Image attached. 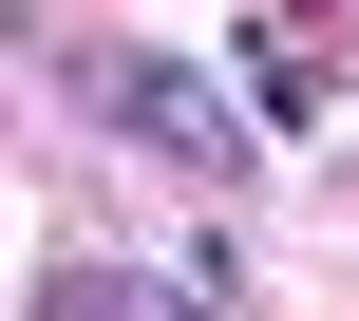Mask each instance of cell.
Returning <instances> with one entry per match:
<instances>
[{
  "mask_svg": "<svg viewBox=\"0 0 359 321\" xmlns=\"http://www.w3.org/2000/svg\"><path fill=\"white\" fill-rule=\"evenodd\" d=\"M57 76H76V95H95L114 132H151L170 170H265V132H246V114H227V95L189 76V57H133V38H76Z\"/></svg>",
  "mask_w": 359,
  "mask_h": 321,
  "instance_id": "obj_1",
  "label": "cell"
},
{
  "mask_svg": "<svg viewBox=\"0 0 359 321\" xmlns=\"http://www.w3.org/2000/svg\"><path fill=\"white\" fill-rule=\"evenodd\" d=\"M38 321H227V284H170V265H114V246H57Z\"/></svg>",
  "mask_w": 359,
  "mask_h": 321,
  "instance_id": "obj_2",
  "label": "cell"
},
{
  "mask_svg": "<svg viewBox=\"0 0 359 321\" xmlns=\"http://www.w3.org/2000/svg\"><path fill=\"white\" fill-rule=\"evenodd\" d=\"M246 76H265V114H284V132L322 114V38H284V19H265V38H246Z\"/></svg>",
  "mask_w": 359,
  "mask_h": 321,
  "instance_id": "obj_3",
  "label": "cell"
}]
</instances>
